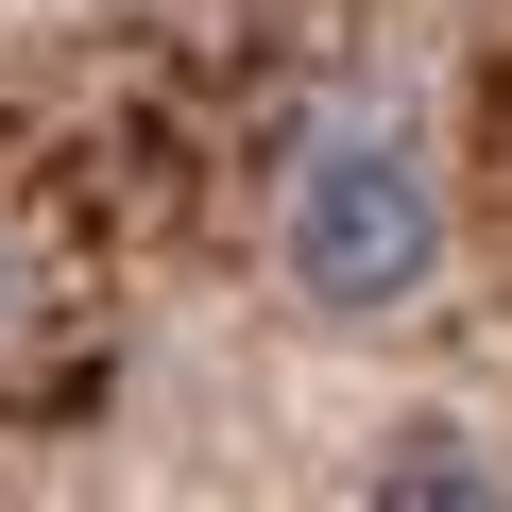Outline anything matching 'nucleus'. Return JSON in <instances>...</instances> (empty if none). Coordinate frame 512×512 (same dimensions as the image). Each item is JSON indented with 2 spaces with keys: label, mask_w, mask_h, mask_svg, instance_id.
<instances>
[{
  "label": "nucleus",
  "mask_w": 512,
  "mask_h": 512,
  "mask_svg": "<svg viewBox=\"0 0 512 512\" xmlns=\"http://www.w3.org/2000/svg\"><path fill=\"white\" fill-rule=\"evenodd\" d=\"M0 308H18V256H0Z\"/></svg>",
  "instance_id": "7ed1b4c3"
},
{
  "label": "nucleus",
  "mask_w": 512,
  "mask_h": 512,
  "mask_svg": "<svg viewBox=\"0 0 512 512\" xmlns=\"http://www.w3.org/2000/svg\"><path fill=\"white\" fill-rule=\"evenodd\" d=\"M376 495H393V512H444V495L478 512V495H512V461H495L478 427H444V410H427V427H393V461H376Z\"/></svg>",
  "instance_id": "f03ea898"
},
{
  "label": "nucleus",
  "mask_w": 512,
  "mask_h": 512,
  "mask_svg": "<svg viewBox=\"0 0 512 512\" xmlns=\"http://www.w3.org/2000/svg\"><path fill=\"white\" fill-rule=\"evenodd\" d=\"M274 256H291V291H308L325 325H393V308L444 274V171H427V137H410V120H325L308 171H291Z\"/></svg>",
  "instance_id": "f257e3e1"
}]
</instances>
